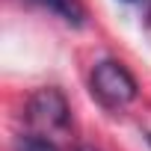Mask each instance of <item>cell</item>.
Returning a JSON list of instances; mask_svg holds the SVG:
<instances>
[{"label": "cell", "instance_id": "6", "mask_svg": "<svg viewBox=\"0 0 151 151\" xmlns=\"http://www.w3.org/2000/svg\"><path fill=\"white\" fill-rule=\"evenodd\" d=\"M148 142H151V136H148Z\"/></svg>", "mask_w": 151, "mask_h": 151}, {"label": "cell", "instance_id": "4", "mask_svg": "<svg viewBox=\"0 0 151 151\" xmlns=\"http://www.w3.org/2000/svg\"><path fill=\"white\" fill-rule=\"evenodd\" d=\"M15 151H59V145L50 142V139L42 136V133H30V136H21V139H18Z\"/></svg>", "mask_w": 151, "mask_h": 151}, {"label": "cell", "instance_id": "3", "mask_svg": "<svg viewBox=\"0 0 151 151\" xmlns=\"http://www.w3.org/2000/svg\"><path fill=\"white\" fill-rule=\"evenodd\" d=\"M45 6H50L53 12H59L65 21H74V24H80L83 18V9L77 6V0H42Z\"/></svg>", "mask_w": 151, "mask_h": 151}, {"label": "cell", "instance_id": "2", "mask_svg": "<svg viewBox=\"0 0 151 151\" xmlns=\"http://www.w3.org/2000/svg\"><path fill=\"white\" fill-rule=\"evenodd\" d=\"M27 119L36 130L42 133H53V130H65L68 122H71V107L65 101V95L53 86L47 89H39L30 104H27Z\"/></svg>", "mask_w": 151, "mask_h": 151}, {"label": "cell", "instance_id": "5", "mask_svg": "<svg viewBox=\"0 0 151 151\" xmlns=\"http://www.w3.org/2000/svg\"><path fill=\"white\" fill-rule=\"evenodd\" d=\"M124 3H133V0H124Z\"/></svg>", "mask_w": 151, "mask_h": 151}, {"label": "cell", "instance_id": "1", "mask_svg": "<svg viewBox=\"0 0 151 151\" xmlns=\"http://www.w3.org/2000/svg\"><path fill=\"white\" fill-rule=\"evenodd\" d=\"M92 95L107 107H124L136 98V80L122 62L104 59L92 68Z\"/></svg>", "mask_w": 151, "mask_h": 151}]
</instances>
